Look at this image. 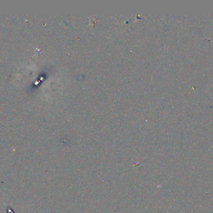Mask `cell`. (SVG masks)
Returning <instances> with one entry per match:
<instances>
[{"label": "cell", "instance_id": "1", "mask_svg": "<svg viewBox=\"0 0 213 213\" xmlns=\"http://www.w3.org/2000/svg\"><path fill=\"white\" fill-rule=\"evenodd\" d=\"M7 212L8 213H14L13 210V209L11 207H7Z\"/></svg>", "mask_w": 213, "mask_h": 213}]
</instances>
